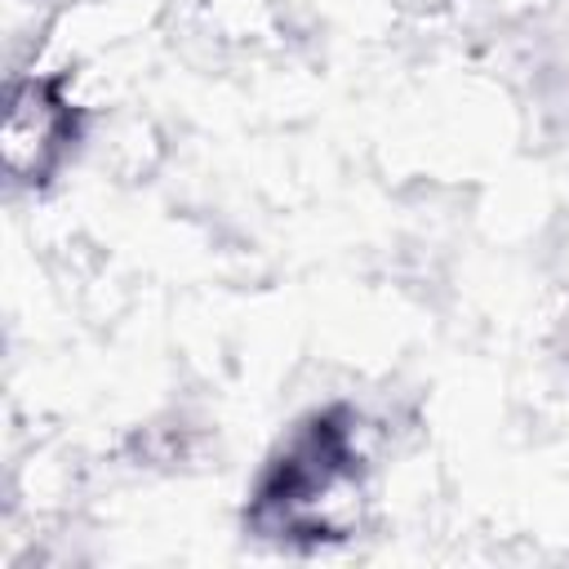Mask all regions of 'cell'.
<instances>
[{
	"label": "cell",
	"instance_id": "obj_1",
	"mask_svg": "<svg viewBox=\"0 0 569 569\" xmlns=\"http://www.w3.org/2000/svg\"><path fill=\"white\" fill-rule=\"evenodd\" d=\"M360 498V445L356 418L325 409L307 418L280 453L267 462L249 520L258 533L280 542H329L347 538Z\"/></svg>",
	"mask_w": 569,
	"mask_h": 569
},
{
	"label": "cell",
	"instance_id": "obj_2",
	"mask_svg": "<svg viewBox=\"0 0 569 569\" xmlns=\"http://www.w3.org/2000/svg\"><path fill=\"white\" fill-rule=\"evenodd\" d=\"M67 138V102L53 84L31 80L13 89L4 120V160L13 173H44Z\"/></svg>",
	"mask_w": 569,
	"mask_h": 569
}]
</instances>
